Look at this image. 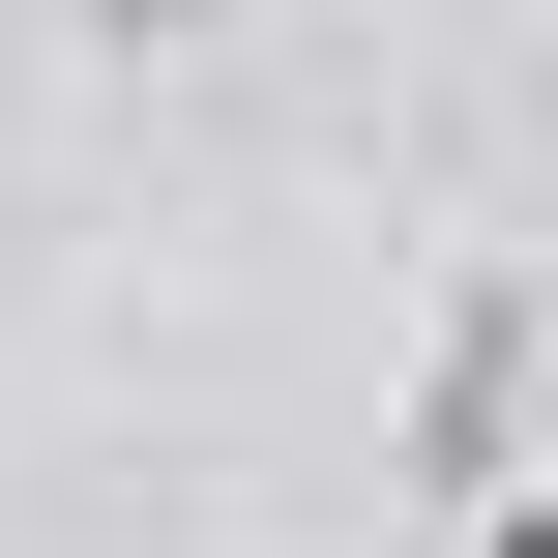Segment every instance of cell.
I'll return each mask as SVG.
<instances>
[{
    "label": "cell",
    "mask_w": 558,
    "mask_h": 558,
    "mask_svg": "<svg viewBox=\"0 0 558 558\" xmlns=\"http://www.w3.org/2000/svg\"><path fill=\"white\" fill-rule=\"evenodd\" d=\"M530 441H558V294H530V265H441L412 353H383V500H412V558L500 530V500H558Z\"/></svg>",
    "instance_id": "obj_1"
},
{
    "label": "cell",
    "mask_w": 558,
    "mask_h": 558,
    "mask_svg": "<svg viewBox=\"0 0 558 558\" xmlns=\"http://www.w3.org/2000/svg\"><path fill=\"white\" fill-rule=\"evenodd\" d=\"M441 558H558V500H500V530H441Z\"/></svg>",
    "instance_id": "obj_2"
}]
</instances>
